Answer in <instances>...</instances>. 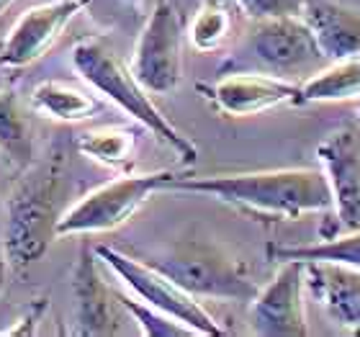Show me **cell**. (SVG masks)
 <instances>
[{
    "label": "cell",
    "instance_id": "603a6c76",
    "mask_svg": "<svg viewBox=\"0 0 360 337\" xmlns=\"http://www.w3.org/2000/svg\"><path fill=\"white\" fill-rule=\"evenodd\" d=\"M307 0H232V6L245 13L250 21H270V18H288L301 15Z\"/></svg>",
    "mask_w": 360,
    "mask_h": 337
},
{
    "label": "cell",
    "instance_id": "484cf974",
    "mask_svg": "<svg viewBox=\"0 0 360 337\" xmlns=\"http://www.w3.org/2000/svg\"><path fill=\"white\" fill-rule=\"evenodd\" d=\"M129 3H131V6H142V0H129Z\"/></svg>",
    "mask_w": 360,
    "mask_h": 337
},
{
    "label": "cell",
    "instance_id": "2e32d148",
    "mask_svg": "<svg viewBox=\"0 0 360 337\" xmlns=\"http://www.w3.org/2000/svg\"><path fill=\"white\" fill-rule=\"evenodd\" d=\"M31 106L15 90H0V165L21 175L34 163Z\"/></svg>",
    "mask_w": 360,
    "mask_h": 337
},
{
    "label": "cell",
    "instance_id": "3957f363",
    "mask_svg": "<svg viewBox=\"0 0 360 337\" xmlns=\"http://www.w3.org/2000/svg\"><path fill=\"white\" fill-rule=\"evenodd\" d=\"M72 68L96 93H101L113 106H119L127 116H131L136 124H142L162 144H167L180 158V163H186V165L195 163L198 158L195 144L170 124V119L150 98V90L136 80L131 65L121 60L103 37L77 39L72 46Z\"/></svg>",
    "mask_w": 360,
    "mask_h": 337
},
{
    "label": "cell",
    "instance_id": "d6986e66",
    "mask_svg": "<svg viewBox=\"0 0 360 337\" xmlns=\"http://www.w3.org/2000/svg\"><path fill=\"white\" fill-rule=\"evenodd\" d=\"M75 150L98 165L131 172L136 163V152H139V136L129 127L90 129L75 139Z\"/></svg>",
    "mask_w": 360,
    "mask_h": 337
},
{
    "label": "cell",
    "instance_id": "4316f807",
    "mask_svg": "<svg viewBox=\"0 0 360 337\" xmlns=\"http://www.w3.org/2000/svg\"><path fill=\"white\" fill-rule=\"evenodd\" d=\"M0 209H3V198H0Z\"/></svg>",
    "mask_w": 360,
    "mask_h": 337
},
{
    "label": "cell",
    "instance_id": "5bb4252c",
    "mask_svg": "<svg viewBox=\"0 0 360 337\" xmlns=\"http://www.w3.org/2000/svg\"><path fill=\"white\" fill-rule=\"evenodd\" d=\"M307 293L332 322L360 332V270L338 262H307Z\"/></svg>",
    "mask_w": 360,
    "mask_h": 337
},
{
    "label": "cell",
    "instance_id": "9a60e30c",
    "mask_svg": "<svg viewBox=\"0 0 360 337\" xmlns=\"http://www.w3.org/2000/svg\"><path fill=\"white\" fill-rule=\"evenodd\" d=\"M301 18L330 62L360 54V11L338 0H307Z\"/></svg>",
    "mask_w": 360,
    "mask_h": 337
},
{
    "label": "cell",
    "instance_id": "7c38bea8",
    "mask_svg": "<svg viewBox=\"0 0 360 337\" xmlns=\"http://www.w3.org/2000/svg\"><path fill=\"white\" fill-rule=\"evenodd\" d=\"M90 0H52L29 8L15 21L0 49V68H29L41 60L57 42L68 23L75 18Z\"/></svg>",
    "mask_w": 360,
    "mask_h": 337
},
{
    "label": "cell",
    "instance_id": "cb8c5ba5",
    "mask_svg": "<svg viewBox=\"0 0 360 337\" xmlns=\"http://www.w3.org/2000/svg\"><path fill=\"white\" fill-rule=\"evenodd\" d=\"M6 273H8V260L6 255H0V293L6 288Z\"/></svg>",
    "mask_w": 360,
    "mask_h": 337
},
{
    "label": "cell",
    "instance_id": "52a82bcc",
    "mask_svg": "<svg viewBox=\"0 0 360 337\" xmlns=\"http://www.w3.org/2000/svg\"><path fill=\"white\" fill-rule=\"evenodd\" d=\"M96 253L103 260L105 268L127 286V291L131 296H136V299L150 304V307L160 309V312H165L167 317H173L180 324L191 327L195 335L219 337L229 332L226 327L219 324L217 317L209 314V309L203 307L193 293L180 288L173 278H167L165 273L152 268L150 262H144L142 257L121 253V250L108 248V245H98Z\"/></svg>",
    "mask_w": 360,
    "mask_h": 337
},
{
    "label": "cell",
    "instance_id": "5b68a950",
    "mask_svg": "<svg viewBox=\"0 0 360 337\" xmlns=\"http://www.w3.org/2000/svg\"><path fill=\"white\" fill-rule=\"evenodd\" d=\"M314 34L301 15L255 21L224 62L229 72H265L285 80H307L327 65Z\"/></svg>",
    "mask_w": 360,
    "mask_h": 337
},
{
    "label": "cell",
    "instance_id": "ffe728a7",
    "mask_svg": "<svg viewBox=\"0 0 360 337\" xmlns=\"http://www.w3.org/2000/svg\"><path fill=\"white\" fill-rule=\"evenodd\" d=\"M268 257L276 262L301 260V262H338L360 270V229L338 232L322 237L311 245H268Z\"/></svg>",
    "mask_w": 360,
    "mask_h": 337
},
{
    "label": "cell",
    "instance_id": "4fadbf2b",
    "mask_svg": "<svg viewBox=\"0 0 360 337\" xmlns=\"http://www.w3.org/2000/svg\"><path fill=\"white\" fill-rule=\"evenodd\" d=\"M299 85L301 83L296 80L265 75V72H229L217 83H201L198 90L209 98L219 113L245 119V116H257L278 106H296Z\"/></svg>",
    "mask_w": 360,
    "mask_h": 337
},
{
    "label": "cell",
    "instance_id": "8fae6325",
    "mask_svg": "<svg viewBox=\"0 0 360 337\" xmlns=\"http://www.w3.org/2000/svg\"><path fill=\"white\" fill-rule=\"evenodd\" d=\"M307 262L283 260L248 309V324L260 337H307Z\"/></svg>",
    "mask_w": 360,
    "mask_h": 337
},
{
    "label": "cell",
    "instance_id": "6da1fadb",
    "mask_svg": "<svg viewBox=\"0 0 360 337\" xmlns=\"http://www.w3.org/2000/svg\"><path fill=\"white\" fill-rule=\"evenodd\" d=\"M165 191L209 196L255 222H291L332 209V191L322 167L173 175Z\"/></svg>",
    "mask_w": 360,
    "mask_h": 337
},
{
    "label": "cell",
    "instance_id": "7a4b0ae2",
    "mask_svg": "<svg viewBox=\"0 0 360 337\" xmlns=\"http://www.w3.org/2000/svg\"><path fill=\"white\" fill-rule=\"evenodd\" d=\"M68 160L54 147L44 160H34L21 175L11 196L3 201V255L11 268L23 270L41 260L49 242L57 237L62 217Z\"/></svg>",
    "mask_w": 360,
    "mask_h": 337
},
{
    "label": "cell",
    "instance_id": "ba28073f",
    "mask_svg": "<svg viewBox=\"0 0 360 337\" xmlns=\"http://www.w3.org/2000/svg\"><path fill=\"white\" fill-rule=\"evenodd\" d=\"M183 37L186 23L175 0H155L129 62L136 80L155 96L173 93L183 80Z\"/></svg>",
    "mask_w": 360,
    "mask_h": 337
},
{
    "label": "cell",
    "instance_id": "44dd1931",
    "mask_svg": "<svg viewBox=\"0 0 360 337\" xmlns=\"http://www.w3.org/2000/svg\"><path fill=\"white\" fill-rule=\"evenodd\" d=\"M234 37L232 0H203L188 26V42L195 52L211 54L224 49Z\"/></svg>",
    "mask_w": 360,
    "mask_h": 337
},
{
    "label": "cell",
    "instance_id": "8992f818",
    "mask_svg": "<svg viewBox=\"0 0 360 337\" xmlns=\"http://www.w3.org/2000/svg\"><path fill=\"white\" fill-rule=\"evenodd\" d=\"M175 172H124L103 186L93 188L80 196L70 209L62 211L57 222V237H75V234H101L113 232L142 209L147 198L173 180Z\"/></svg>",
    "mask_w": 360,
    "mask_h": 337
},
{
    "label": "cell",
    "instance_id": "d4e9b609",
    "mask_svg": "<svg viewBox=\"0 0 360 337\" xmlns=\"http://www.w3.org/2000/svg\"><path fill=\"white\" fill-rule=\"evenodd\" d=\"M11 6H13V0H0V15L6 13V11H8Z\"/></svg>",
    "mask_w": 360,
    "mask_h": 337
},
{
    "label": "cell",
    "instance_id": "277c9868",
    "mask_svg": "<svg viewBox=\"0 0 360 337\" xmlns=\"http://www.w3.org/2000/svg\"><path fill=\"white\" fill-rule=\"evenodd\" d=\"M136 257L173 278L195 299L252 301L260 291L248 262L214 242L173 240Z\"/></svg>",
    "mask_w": 360,
    "mask_h": 337
},
{
    "label": "cell",
    "instance_id": "7402d4cb",
    "mask_svg": "<svg viewBox=\"0 0 360 337\" xmlns=\"http://www.w3.org/2000/svg\"><path fill=\"white\" fill-rule=\"evenodd\" d=\"M121 301H124V307L129 309V314L134 317V324L139 327L142 335H147V337H191V335H195L191 327L180 324L178 319L167 317L165 312H160V309L150 307V304H144V301H139L136 296H131V293L121 291Z\"/></svg>",
    "mask_w": 360,
    "mask_h": 337
},
{
    "label": "cell",
    "instance_id": "e0dca14e",
    "mask_svg": "<svg viewBox=\"0 0 360 337\" xmlns=\"http://www.w3.org/2000/svg\"><path fill=\"white\" fill-rule=\"evenodd\" d=\"M31 111L44 119L62 121V124H77L88 121L96 113L103 111V101L93 96V90L77 88L65 80H44L31 90L29 96Z\"/></svg>",
    "mask_w": 360,
    "mask_h": 337
},
{
    "label": "cell",
    "instance_id": "ac0fdd59",
    "mask_svg": "<svg viewBox=\"0 0 360 337\" xmlns=\"http://www.w3.org/2000/svg\"><path fill=\"white\" fill-rule=\"evenodd\" d=\"M360 101V54L347 60L327 62L319 72L301 80L296 106Z\"/></svg>",
    "mask_w": 360,
    "mask_h": 337
},
{
    "label": "cell",
    "instance_id": "30bf717a",
    "mask_svg": "<svg viewBox=\"0 0 360 337\" xmlns=\"http://www.w3.org/2000/svg\"><path fill=\"white\" fill-rule=\"evenodd\" d=\"M316 158L332 191V229L322 237L360 229V121L332 129L316 147Z\"/></svg>",
    "mask_w": 360,
    "mask_h": 337
},
{
    "label": "cell",
    "instance_id": "9c48e42d",
    "mask_svg": "<svg viewBox=\"0 0 360 337\" xmlns=\"http://www.w3.org/2000/svg\"><path fill=\"white\" fill-rule=\"evenodd\" d=\"M103 260L96 248L83 245L72 268V335L77 337H113L129 335L134 317L121 301V291L103 276Z\"/></svg>",
    "mask_w": 360,
    "mask_h": 337
}]
</instances>
